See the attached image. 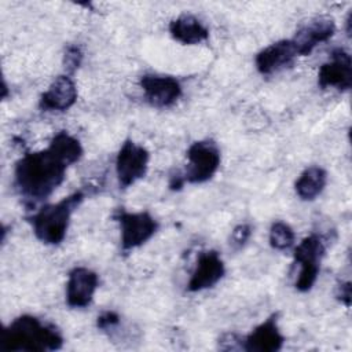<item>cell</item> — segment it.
Wrapping results in <instances>:
<instances>
[{"label":"cell","instance_id":"1","mask_svg":"<svg viewBox=\"0 0 352 352\" xmlns=\"http://www.w3.org/2000/svg\"><path fill=\"white\" fill-rule=\"evenodd\" d=\"M82 153L78 139L65 131L58 132L45 150L26 153L16 161L14 170L16 191L33 205L48 198L65 180L67 168L80 161Z\"/></svg>","mask_w":352,"mask_h":352},{"label":"cell","instance_id":"2","mask_svg":"<svg viewBox=\"0 0 352 352\" xmlns=\"http://www.w3.org/2000/svg\"><path fill=\"white\" fill-rule=\"evenodd\" d=\"M63 345L60 331L32 315H21L6 326L0 336V349L12 352L58 351Z\"/></svg>","mask_w":352,"mask_h":352},{"label":"cell","instance_id":"3","mask_svg":"<svg viewBox=\"0 0 352 352\" xmlns=\"http://www.w3.org/2000/svg\"><path fill=\"white\" fill-rule=\"evenodd\" d=\"M84 198L85 192L77 190L56 204L43 206L30 217L36 238L45 245H59L66 236L73 212Z\"/></svg>","mask_w":352,"mask_h":352},{"label":"cell","instance_id":"4","mask_svg":"<svg viewBox=\"0 0 352 352\" xmlns=\"http://www.w3.org/2000/svg\"><path fill=\"white\" fill-rule=\"evenodd\" d=\"M220 148L213 140L194 142L187 150V165L183 180L190 184H201L210 180L220 166Z\"/></svg>","mask_w":352,"mask_h":352},{"label":"cell","instance_id":"5","mask_svg":"<svg viewBox=\"0 0 352 352\" xmlns=\"http://www.w3.org/2000/svg\"><path fill=\"white\" fill-rule=\"evenodd\" d=\"M326 253V245L320 235L311 234L305 236L294 249V261L300 265L296 279V289L301 293L309 292L319 275L320 263Z\"/></svg>","mask_w":352,"mask_h":352},{"label":"cell","instance_id":"6","mask_svg":"<svg viewBox=\"0 0 352 352\" xmlns=\"http://www.w3.org/2000/svg\"><path fill=\"white\" fill-rule=\"evenodd\" d=\"M113 219L120 224L122 252L144 245L158 230L157 220L148 212H128L120 208L113 213Z\"/></svg>","mask_w":352,"mask_h":352},{"label":"cell","instance_id":"7","mask_svg":"<svg viewBox=\"0 0 352 352\" xmlns=\"http://www.w3.org/2000/svg\"><path fill=\"white\" fill-rule=\"evenodd\" d=\"M150 153L146 147L126 139L116 158V173L121 188H128L147 173Z\"/></svg>","mask_w":352,"mask_h":352},{"label":"cell","instance_id":"8","mask_svg":"<svg viewBox=\"0 0 352 352\" xmlns=\"http://www.w3.org/2000/svg\"><path fill=\"white\" fill-rule=\"evenodd\" d=\"M140 88L147 103L157 109L170 107L182 96V84L172 76L144 74L140 77Z\"/></svg>","mask_w":352,"mask_h":352},{"label":"cell","instance_id":"9","mask_svg":"<svg viewBox=\"0 0 352 352\" xmlns=\"http://www.w3.org/2000/svg\"><path fill=\"white\" fill-rule=\"evenodd\" d=\"M318 84L320 88H336L348 91L352 85V59L344 48H334L330 59L324 62L318 72Z\"/></svg>","mask_w":352,"mask_h":352},{"label":"cell","instance_id":"10","mask_svg":"<svg viewBox=\"0 0 352 352\" xmlns=\"http://www.w3.org/2000/svg\"><path fill=\"white\" fill-rule=\"evenodd\" d=\"M336 33V22L331 16L320 15L304 23L290 38L297 56L309 55L316 45L327 41Z\"/></svg>","mask_w":352,"mask_h":352},{"label":"cell","instance_id":"11","mask_svg":"<svg viewBox=\"0 0 352 352\" xmlns=\"http://www.w3.org/2000/svg\"><path fill=\"white\" fill-rule=\"evenodd\" d=\"M99 276L87 267H74L66 283V302L70 308H85L92 302Z\"/></svg>","mask_w":352,"mask_h":352},{"label":"cell","instance_id":"12","mask_svg":"<svg viewBox=\"0 0 352 352\" xmlns=\"http://www.w3.org/2000/svg\"><path fill=\"white\" fill-rule=\"evenodd\" d=\"M226 274V265L216 250H206L199 253L195 268L187 283L190 293L202 292L213 287Z\"/></svg>","mask_w":352,"mask_h":352},{"label":"cell","instance_id":"13","mask_svg":"<svg viewBox=\"0 0 352 352\" xmlns=\"http://www.w3.org/2000/svg\"><path fill=\"white\" fill-rule=\"evenodd\" d=\"M279 314L270 315L242 338V349L248 352H276L282 348L285 337L278 326Z\"/></svg>","mask_w":352,"mask_h":352},{"label":"cell","instance_id":"14","mask_svg":"<svg viewBox=\"0 0 352 352\" xmlns=\"http://www.w3.org/2000/svg\"><path fill=\"white\" fill-rule=\"evenodd\" d=\"M77 87L67 74L58 76L41 94L38 106L43 111H65L77 100Z\"/></svg>","mask_w":352,"mask_h":352},{"label":"cell","instance_id":"15","mask_svg":"<svg viewBox=\"0 0 352 352\" xmlns=\"http://www.w3.org/2000/svg\"><path fill=\"white\" fill-rule=\"evenodd\" d=\"M296 56L297 52L292 40H279L265 47L256 55V69L258 70V73L268 76L285 67H289L294 62Z\"/></svg>","mask_w":352,"mask_h":352},{"label":"cell","instance_id":"16","mask_svg":"<svg viewBox=\"0 0 352 352\" xmlns=\"http://www.w3.org/2000/svg\"><path fill=\"white\" fill-rule=\"evenodd\" d=\"M169 33L173 40L186 45L199 44L209 37L206 26L198 18L188 14H183L173 19L169 23Z\"/></svg>","mask_w":352,"mask_h":352},{"label":"cell","instance_id":"17","mask_svg":"<svg viewBox=\"0 0 352 352\" xmlns=\"http://www.w3.org/2000/svg\"><path fill=\"white\" fill-rule=\"evenodd\" d=\"M327 183V172L318 165L308 166L302 170L300 177L296 180V194L302 201H314L322 194Z\"/></svg>","mask_w":352,"mask_h":352},{"label":"cell","instance_id":"18","mask_svg":"<svg viewBox=\"0 0 352 352\" xmlns=\"http://www.w3.org/2000/svg\"><path fill=\"white\" fill-rule=\"evenodd\" d=\"M296 239L293 228L285 221H275L270 228V245L276 250H286L293 246Z\"/></svg>","mask_w":352,"mask_h":352},{"label":"cell","instance_id":"19","mask_svg":"<svg viewBox=\"0 0 352 352\" xmlns=\"http://www.w3.org/2000/svg\"><path fill=\"white\" fill-rule=\"evenodd\" d=\"M82 60V51L78 45H69L63 55V65L69 73H73L78 69Z\"/></svg>","mask_w":352,"mask_h":352},{"label":"cell","instance_id":"20","mask_svg":"<svg viewBox=\"0 0 352 352\" xmlns=\"http://www.w3.org/2000/svg\"><path fill=\"white\" fill-rule=\"evenodd\" d=\"M250 235H252V227H250L249 224H246V223L238 224V226L232 230V232H231L230 245H231L235 250H238V249H241V248L249 241Z\"/></svg>","mask_w":352,"mask_h":352},{"label":"cell","instance_id":"21","mask_svg":"<svg viewBox=\"0 0 352 352\" xmlns=\"http://www.w3.org/2000/svg\"><path fill=\"white\" fill-rule=\"evenodd\" d=\"M120 323V316L117 312L114 311H106L103 312L102 315L98 316V320H96V326L98 329L100 330H109V329H113L114 326H117Z\"/></svg>","mask_w":352,"mask_h":352},{"label":"cell","instance_id":"22","mask_svg":"<svg viewBox=\"0 0 352 352\" xmlns=\"http://www.w3.org/2000/svg\"><path fill=\"white\" fill-rule=\"evenodd\" d=\"M242 338L235 333H227L219 340V346L226 351H235L242 349Z\"/></svg>","mask_w":352,"mask_h":352},{"label":"cell","instance_id":"23","mask_svg":"<svg viewBox=\"0 0 352 352\" xmlns=\"http://www.w3.org/2000/svg\"><path fill=\"white\" fill-rule=\"evenodd\" d=\"M336 297L345 305L349 307L351 305V283L345 282V283H340L337 286L336 290Z\"/></svg>","mask_w":352,"mask_h":352}]
</instances>
